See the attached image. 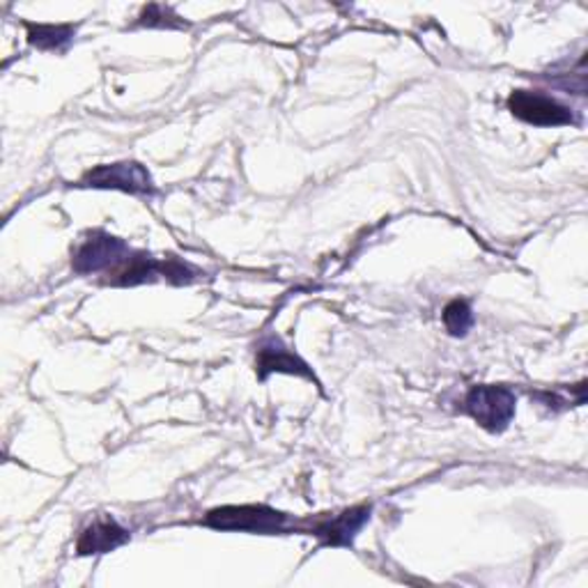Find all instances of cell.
I'll return each mask as SVG.
<instances>
[{
	"mask_svg": "<svg viewBox=\"0 0 588 588\" xmlns=\"http://www.w3.org/2000/svg\"><path fill=\"white\" fill-rule=\"evenodd\" d=\"M205 526L219 532H251V534H281L288 515L269 506H224L205 515Z\"/></svg>",
	"mask_w": 588,
	"mask_h": 588,
	"instance_id": "1",
	"label": "cell"
},
{
	"mask_svg": "<svg viewBox=\"0 0 588 588\" xmlns=\"http://www.w3.org/2000/svg\"><path fill=\"white\" fill-rule=\"evenodd\" d=\"M517 398L506 386H474L464 398V412H467L483 430L504 432L515 419Z\"/></svg>",
	"mask_w": 588,
	"mask_h": 588,
	"instance_id": "2",
	"label": "cell"
},
{
	"mask_svg": "<svg viewBox=\"0 0 588 588\" xmlns=\"http://www.w3.org/2000/svg\"><path fill=\"white\" fill-rule=\"evenodd\" d=\"M79 187L87 189H113V192H125V194H136V196H152L154 184L145 166L138 162H120V164H104L87 171L81 179Z\"/></svg>",
	"mask_w": 588,
	"mask_h": 588,
	"instance_id": "3",
	"label": "cell"
},
{
	"mask_svg": "<svg viewBox=\"0 0 588 588\" xmlns=\"http://www.w3.org/2000/svg\"><path fill=\"white\" fill-rule=\"evenodd\" d=\"M130 254L132 249L122 239L106 233H92L79 244V249L72 258V267L76 274H111L127 260Z\"/></svg>",
	"mask_w": 588,
	"mask_h": 588,
	"instance_id": "4",
	"label": "cell"
},
{
	"mask_svg": "<svg viewBox=\"0 0 588 588\" xmlns=\"http://www.w3.org/2000/svg\"><path fill=\"white\" fill-rule=\"evenodd\" d=\"M508 111L534 127H561L575 122L568 106L532 90H515L508 97Z\"/></svg>",
	"mask_w": 588,
	"mask_h": 588,
	"instance_id": "5",
	"label": "cell"
},
{
	"mask_svg": "<svg viewBox=\"0 0 588 588\" xmlns=\"http://www.w3.org/2000/svg\"><path fill=\"white\" fill-rule=\"evenodd\" d=\"M258 380L265 382L271 373H286V375H299V378H313V370L308 368L303 359H299L290 348L283 345V340L267 338L258 348Z\"/></svg>",
	"mask_w": 588,
	"mask_h": 588,
	"instance_id": "6",
	"label": "cell"
},
{
	"mask_svg": "<svg viewBox=\"0 0 588 588\" xmlns=\"http://www.w3.org/2000/svg\"><path fill=\"white\" fill-rule=\"evenodd\" d=\"M370 519V506H354L338 515L324 517L313 526V536L331 547H350L363 524Z\"/></svg>",
	"mask_w": 588,
	"mask_h": 588,
	"instance_id": "7",
	"label": "cell"
},
{
	"mask_svg": "<svg viewBox=\"0 0 588 588\" xmlns=\"http://www.w3.org/2000/svg\"><path fill=\"white\" fill-rule=\"evenodd\" d=\"M130 540V532L125 526H120L113 517H97L92 524H87L79 536L76 551L81 556L90 554H106L125 545Z\"/></svg>",
	"mask_w": 588,
	"mask_h": 588,
	"instance_id": "8",
	"label": "cell"
},
{
	"mask_svg": "<svg viewBox=\"0 0 588 588\" xmlns=\"http://www.w3.org/2000/svg\"><path fill=\"white\" fill-rule=\"evenodd\" d=\"M28 42L42 51H65L74 40V25H53V23H25Z\"/></svg>",
	"mask_w": 588,
	"mask_h": 588,
	"instance_id": "9",
	"label": "cell"
},
{
	"mask_svg": "<svg viewBox=\"0 0 588 588\" xmlns=\"http://www.w3.org/2000/svg\"><path fill=\"white\" fill-rule=\"evenodd\" d=\"M444 324L448 329L451 336H464L472 324H474V313H472V306L470 301L464 299H453L446 308H444Z\"/></svg>",
	"mask_w": 588,
	"mask_h": 588,
	"instance_id": "10",
	"label": "cell"
},
{
	"mask_svg": "<svg viewBox=\"0 0 588 588\" xmlns=\"http://www.w3.org/2000/svg\"><path fill=\"white\" fill-rule=\"evenodd\" d=\"M138 25H147V28H187L171 8L166 6H147L141 17H138Z\"/></svg>",
	"mask_w": 588,
	"mask_h": 588,
	"instance_id": "11",
	"label": "cell"
}]
</instances>
